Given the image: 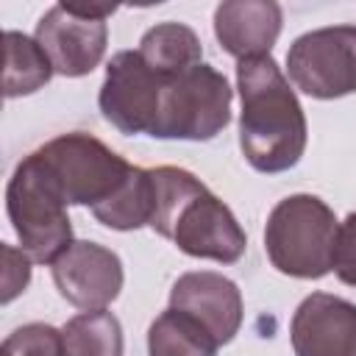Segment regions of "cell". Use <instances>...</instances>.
Returning <instances> with one entry per match:
<instances>
[{"instance_id":"16","label":"cell","mask_w":356,"mask_h":356,"mask_svg":"<svg viewBox=\"0 0 356 356\" xmlns=\"http://www.w3.org/2000/svg\"><path fill=\"white\" fill-rule=\"evenodd\" d=\"M217 339L178 309L161 312L147 328V356H217Z\"/></svg>"},{"instance_id":"10","label":"cell","mask_w":356,"mask_h":356,"mask_svg":"<svg viewBox=\"0 0 356 356\" xmlns=\"http://www.w3.org/2000/svg\"><path fill=\"white\" fill-rule=\"evenodd\" d=\"M53 284L58 295L81 312H97L117 300L125 273L114 250L97 242H72L53 264Z\"/></svg>"},{"instance_id":"15","label":"cell","mask_w":356,"mask_h":356,"mask_svg":"<svg viewBox=\"0 0 356 356\" xmlns=\"http://www.w3.org/2000/svg\"><path fill=\"white\" fill-rule=\"evenodd\" d=\"M3 50H6V67H3V95L19 97L42 89L53 78V64L42 44L19 31L3 33Z\"/></svg>"},{"instance_id":"20","label":"cell","mask_w":356,"mask_h":356,"mask_svg":"<svg viewBox=\"0 0 356 356\" xmlns=\"http://www.w3.org/2000/svg\"><path fill=\"white\" fill-rule=\"evenodd\" d=\"M331 270L342 284L356 286V211H350L337 228Z\"/></svg>"},{"instance_id":"4","label":"cell","mask_w":356,"mask_h":356,"mask_svg":"<svg viewBox=\"0 0 356 356\" xmlns=\"http://www.w3.org/2000/svg\"><path fill=\"white\" fill-rule=\"evenodd\" d=\"M337 217L317 195H289L278 200L264 225L270 264L289 278H323L331 273Z\"/></svg>"},{"instance_id":"7","label":"cell","mask_w":356,"mask_h":356,"mask_svg":"<svg viewBox=\"0 0 356 356\" xmlns=\"http://www.w3.org/2000/svg\"><path fill=\"white\" fill-rule=\"evenodd\" d=\"M295 89L317 100L356 92V25H331L298 36L286 50Z\"/></svg>"},{"instance_id":"19","label":"cell","mask_w":356,"mask_h":356,"mask_svg":"<svg viewBox=\"0 0 356 356\" xmlns=\"http://www.w3.org/2000/svg\"><path fill=\"white\" fill-rule=\"evenodd\" d=\"M0 356H64V337L47 323H28L3 339Z\"/></svg>"},{"instance_id":"5","label":"cell","mask_w":356,"mask_h":356,"mask_svg":"<svg viewBox=\"0 0 356 356\" xmlns=\"http://www.w3.org/2000/svg\"><path fill=\"white\" fill-rule=\"evenodd\" d=\"M234 89L225 75L200 61L184 72L161 75L159 114L150 136L156 139H214L231 122Z\"/></svg>"},{"instance_id":"11","label":"cell","mask_w":356,"mask_h":356,"mask_svg":"<svg viewBox=\"0 0 356 356\" xmlns=\"http://www.w3.org/2000/svg\"><path fill=\"white\" fill-rule=\"evenodd\" d=\"M295 356H356V303L312 292L289 323Z\"/></svg>"},{"instance_id":"18","label":"cell","mask_w":356,"mask_h":356,"mask_svg":"<svg viewBox=\"0 0 356 356\" xmlns=\"http://www.w3.org/2000/svg\"><path fill=\"white\" fill-rule=\"evenodd\" d=\"M97 222L114 231H136L142 225H150L153 217V178L150 170L134 167L128 184L100 209L92 211Z\"/></svg>"},{"instance_id":"3","label":"cell","mask_w":356,"mask_h":356,"mask_svg":"<svg viewBox=\"0 0 356 356\" xmlns=\"http://www.w3.org/2000/svg\"><path fill=\"white\" fill-rule=\"evenodd\" d=\"M6 211L19 250L36 264H53L75 242L67 200L36 150L14 167L6 189Z\"/></svg>"},{"instance_id":"9","label":"cell","mask_w":356,"mask_h":356,"mask_svg":"<svg viewBox=\"0 0 356 356\" xmlns=\"http://www.w3.org/2000/svg\"><path fill=\"white\" fill-rule=\"evenodd\" d=\"M159 95L161 72H156L139 56V50H120L106 67L97 103L106 122H111L120 134L150 136L159 114Z\"/></svg>"},{"instance_id":"1","label":"cell","mask_w":356,"mask_h":356,"mask_svg":"<svg viewBox=\"0 0 356 356\" xmlns=\"http://www.w3.org/2000/svg\"><path fill=\"white\" fill-rule=\"evenodd\" d=\"M239 147L248 164L259 172L292 170L309 139L303 106L284 78L273 56H253L236 61Z\"/></svg>"},{"instance_id":"6","label":"cell","mask_w":356,"mask_h":356,"mask_svg":"<svg viewBox=\"0 0 356 356\" xmlns=\"http://www.w3.org/2000/svg\"><path fill=\"white\" fill-rule=\"evenodd\" d=\"M42 164L53 175L67 206H106L131 178L136 164H128L92 134H61L39 150Z\"/></svg>"},{"instance_id":"21","label":"cell","mask_w":356,"mask_h":356,"mask_svg":"<svg viewBox=\"0 0 356 356\" xmlns=\"http://www.w3.org/2000/svg\"><path fill=\"white\" fill-rule=\"evenodd\" d=\"M6 256V273H3V303H11L19 292H25L31 281V259L22 250H14L11 245H3Z\"/></svg>"},{"instance_id":"13","label":"cell","mask_w":356,"mask_h":356,"mask_svg":"<svg viewBox=\"0 0 356 356\" xmlns=\"http://www.w3.org/2000/svg\"><path fill=\"white\" fill-rule=\"evenodd\" d=\"M284 25V11L273 0H225L214 8V36L236 61L270 56Z\"/></svg>"},{"instance_id":"17","label":"cell","mask_w":356,"mask_h":356,"mask_svg":"<svg viewBox=\"0 0 356 356\" xmlns=\"http://www.w3.org/2000/svg\"><path fill=\"white\" fill-rule=\"evenodd\" d=\"M64 356H122V325L106 312H81L61 328Z\"/></svg>"},{"instance_id":"8","label":"cell","mask_w":356,"mask_h":356,"mask_svg":"<svg viewBox=\"0 0 356 356\" xmlns=\"http://www.w3.org/2000/svg\"><path fill=\"white\" fill-rule=\"evenodd\" d=\"M114 6H81L58 3L42 14L33 39L47 53L53 70L64 78L89 75L106 53L108 25Z\"/></svg>"},{"instance_id":"12","label":"cell","mask_w":356,"mask_h":356,"mask_svg":"<svg viewBox=\"0 0 356 356\" xmlns=\"http://www.w3.org/2000/svg\"><path fill=\"white\" fill-rule=\"evenodd\" d=\"M170 309L195 317L217 345H228L242 325V292L222 273H184L170 289Z\"/></svg>"},{"instance_id":"2","label":"cell","mask_w":356,"mask_h":356,"mask_svg":"<svg viewBox=\"0 0 356 356\" xmlns=\"http://www.w3.org/2000/svg\"><path fill=\"white\" fill-rule=\"evenodd\" d=\"M150 228L178 245L186 256L234 264L242 259L248 236L234 211L209 186L181 167H156Z\"/></svg>"},{"instance_id":"14","label":"cell","mask_w":356,"mask_h":356,"mask_svg":"<svg viewBox=\"0 0 356 356\" xmlns=\"http://www.w3.org/2000/svg\"><path fill=\"white\" fill-rule=\"evenodd\" d=\"M139 56L161 75L184 72L203 61V44L197 33L184 22H159L145 31Z\"/></svg>"}]
</instances>
